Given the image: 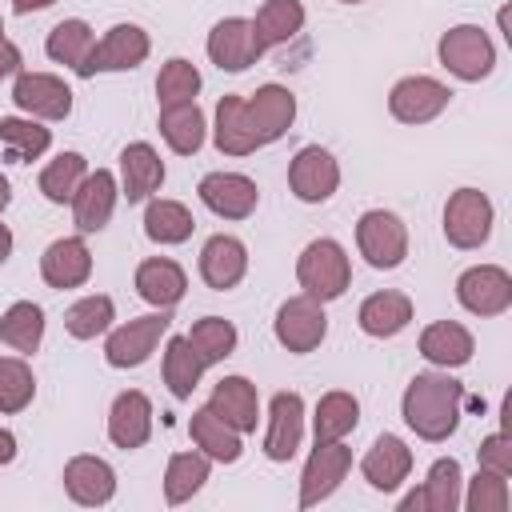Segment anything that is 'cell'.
<instances>
[{
    "label": "cell",
    "mask_w": 512,
    "mask_h": 512,
    "mask_svg": "<svg viewBox=\"0 0 512 512\" xmlns=\"http://www.w3.org/2000/svg\"><path fill=\"white\" fill-rule=\"evenodd\" d=\"M400 416L404 424L420 436V440H448L464 416V384L444 372H416L404 388V400H400Z\"/></svg>",
    "instance_id": "cell-1"
},
{
    "label": "cell",
    "mask_w": 512,
    "mask_h": 512,
    "mask_svg": "<svg viewBox=\"0 0 512 512\" xmlns=\"http://www.w3.org/2000/svg\"><path fill=\"white\" fill-rule=\"evenodd\" d=\"M296 280H300V288H304L312 300H320V304L344 296L348 284H352L348 252H344L336 240H328V236L312 240V244L300 252V260H296Z\"/></svg>",
    "instance_id": "cell-2"
},
{
    "label": "cell",
    "mask_w": 512,
    "mask_h": 512,
    "mask_svg": "<svg viewBox=\"0 0 512 512\" xmlns=\"http://www.w3.org/2000/svg\"><path fill=\"white\" fill-rule=\"evenodd\" d=\"M436 56H440V64H444L456 80H468V84L492 76V68H496V48H492L488 32L476 28V24H456V28H448V32L440 36V44H436Z\"/></svg>",
    "instance_id": "cell-3"
},
{
    "label": "cell",
    "mask_w": 512,
    "mask_h": 512,
    "mask_svg": "<svg viewBox=\"0 0 512 512\" xmlns=\"http://www.w3.org/2000/svg\"><path fill=\"white\" fill-rule=\"evenodd\" d=\"M492 200L480 188H456L444 204V240L460 252H472L480 244H488L492 236Z\"/></svg>",
    "instance_id": "cell-4"
},
{
    "label": "cell",
    "mask_w": 512,
    "mask_h": 512,
    "mask_svg": "<svg viewBox=\"0 0 512 512\" xmlns=\"http://www.w3.org/2000/svg\"><path fill=\"white\" fill-rule=\"evenodd\" d=\"M356 248L372 268H400L408 256V228L396 212L372 208L356 220Z\"/></svg>",
    "instance_id": "cell-5"
},
{
    "label": "cell",
    "mask_w": 512,
    "mask_h": 512,
    "mask_svg": "<svg viewBox=\"0 0 512 512\" xmlns=\"http://www.w3.org/2000/svg\"><path fill=\"white\" fill-rule=\"evenodd\" d=\"M272 332H276L280 348H288V352H296V356L316 352V348L324 344V336H328V316H324V304H320V300H312L308 292H300V296L284 300V304L276 308Z\"/></svg>",
    "instance_id": "cell-6"
},
{
    "label": "cell",
    "mask_w": 512,
    "mask_h": 512,
    "mask_svg": "<svg viewBox=\"0 0 512 512\" xmlns=\"http://www.w3.org/2000/svg\"><path fill=\"white\" fill-rule=\"evenodd\" d=\"M168 324H172L168 308H156L152 316H136V320L112 328L108 340H104V360L112 368H140L156 352V344L168 332Z\"/></svg>",
    "instance_id": "cell-7"
},
{
    "label": "cell",
    "mask_w": 512,
    "mask_h": 512,
    "mask_svg": "<svg viewBox=\"0 0 512 512\" xmlns=\"http://www.w3.org/2000/svg\"><path fill=\"white\" fill-rule=\"evenodd\" d=\"M288 188L304 204H324L340 188V164H336V156L328 148H320V144L300 148L292 156V164H288Z\"/></svg>",
    "instance_id": "cell-8"
},
{
    "label": "cell",
    "mask_w": 512,
    "mask_h": 512,
    "mask_svg": "<svg viewBox=\"0 0 512 512\" xmlns=\"http://www.w3.org/2000/svg\"><path fill=\"white\" fill-rule=\"evenodd\" d=\"M456 300L472 316H500L512 308V276L500 264H476V268L460 272Z\"/></svg>",
    "instance_id": "cell-9"
},
{
    "label": "cell",
    "mask_w": 512,
    "mask_h": 512,
    "mask_svg": "<svg viewBox=\"0 0 512 512\" xmlns=\"http://www.w3.org/2000/svg\"><path fill=\"white\" fill-rule=\"evenodd\" d=\"M348 468H352V448H344L340 440H328V444L316 440L300 476V508H316L320 500H328L348 476Z\"/></svg>",
    "instance_id": "cell-10"
},
{
    "label": "cell",
    "mask_w": 512,
    "mask_h": 512,
    "mask_svg": "<svg viewBox=\"0 0 512 512\" xmlns=\"http://www.w3.org/2000/svg\"><path fill=\"white\" fill-rule=\"evenodd\" d=\"M12 100L32 120H68L72 112V88L52 72H20L12 84Z\"/></svg>",
    "instance_id": "cell-11"
},
{
    "label": "cell",
    "mask_w": 512,
    "mask_h": 512,
    "mask_svg": "<svg viewBox=\"0 0 512 512\" xmlns=\"http://www.w3.org/2000/svg\"><path fill=\"white\" fill-rule=\"evenodd\" d=\"M448 100H452V92L440 80H432V76H404L388 92V112L400 124H428V120H436L448 108Z\"/></svg>",
    "instance_id": "cell-12"
},
{
    "label": "cell",
    "mask_w": 512,
    "mask_h": 512,
    "mask_svg": "<svg viewBox=\"0 0 512 512\" xmlns=\"http://www.w3.org/2000/svg\"><path fill=\"white\" fill-rule=\"evenodd\" d=\"M260 56H264V48H260V40H256L252 20H244V16H228V20H220V24L208 32V60H212L220 72H244V68H252Z\"/></svg>",
    "instance_id": "cell-13"
},
{
    "label": "cell",
    "mask_w": 512,
    "mask_h": 512,
    "mask_svg": "<svg viewBox=\"0 0 512 512\" xmlns=\"http://www.w3.org/2000/svg\"><path fill=\"white\" fill-rule=\"evenodd\" d=\"M196 192H200L204 208L216 212L220 220H248L260 204V188L244 172H208Z\"/></svg>",
    "instance_id": "cell-14"
},
{
    "label": "cell",
    "mask_w": 512,
    "mask_h": 512,
    "mask_svg": "<svg viewBox=\"0 0 512 512\" xmlns=\"http://www.w3.org/2000/svg\"><path fill=\"white\" fill-rule=\"evenodd\" d=\"M152 52V40L140 24H116L104 32V40L92 48L88 56V76L96 72H128L136 64H144Z\"/></svg>",
    "instance_id": "cell-15"
},
{
    "label": "cell",
    "mask_w": 512,
    "mask_h": 512,
    "mask_svg": "<svg viewBox=\"0 0 512 512\" xmlns=\"http://www.w3.org/2000/svg\"><path fill=\"white\" fill-rule=\"evenodd\" d=\"M304 440V400L300 392H276L268 404V432H264V456L284 464L296 456Z\"/></svg>",
    "instance_id": "cell-16"
},
{
    "label": "cell",
    "mask_w": 512,
    "mask_h": 512,
    "mask_svg": "<svg viewBox=\"0 0 512 512\" xmlns=\"http://www.w3.org/2000/svg\"><path fill=\"white\" fill-rule=\"evenodd\" d=\"M244 112H248V124H252L260 148H264V144L280 140L292 128V120H296V96L284 84H264V88H256L244 100Z\"/></svg>",
    "instance_id": "cell-17"
},
{
    "label": "cell",
    "mask_w": 512,
    "mask_h": 512,
    "mask_svg": "<svg viewBox=\"0 0 512 512\" xmlns=\"http://www.w3.org/2000/svg\"><path fill=\"white\" fill-rule=\"evenodd\" d=\"M248 272V248L244 240L228 236V232H216L204 240L200 248V280L212 288V292H228L244 280Z\"/></svg>",
    "instance_id": "cell-18"
},
{
    "label": "cell",
    "mask_w": 512,
    "mask_h": 512,
    "mask_svg": "<svg viewBox=\"0 0 512 512\" xmlns=\"http://www.w3.org/2000/svg\"><path fill=\"white\" fill-rule=\"evenodd\" d=\"M116 196H120V184L108 168H96L80 180L76 196H72V224L80 232H100L108 220H112V208H116Z\"/></svg>",
    "instance_id": "cell-19"
},
{
    "label": "cell",
    "mask_w": 512,
    "mask_h": 512,
    "mask_svg": "<svg viewBox=\"0 0 512 512\" xmlns=\"http://www.w3.org/2000/svg\"><path fill=\"white\" fill-rule=\"evenodd\" d=\"M40 276L48 288H80L92 276V252L84 244V236H60L44 248L40 256Z\"/></svg>",
    "instance_id": "cell-20"
},
{
    "label": "cell",
    "mask_w": 512,
    "mask_h": 512,
    "mask_svg": "<svg viewBox=\"0 0 512 512\" xmlns=\"http://www.w3.org/2000/svg\"><path fill=\"white\" fill-rule=\"evenodd\" d=\"M152 436V400L140 388H128L108 408V440L124 452L144 448Z\"/></svg>",
    "instance_id": "cell-21"
},
{
    "label": "cell",
    "mask_w": 512,
    "mask_h": 512,
    "mask_svg": "<svg viewBox=\"0 0 512 512\" xmlns=\"http://www.w3.org/2000/svg\"><path fill=\"white\" fill-rule=\"evenodd\" d=\"M360 472H364V480H368L376 492H396V488L408 480V472H412V448H408L400 436L384 432V436H376L372 448L364 452Z\"/></svg>",
    "instance_id": "cell-22"
},
{
    "label": "cell",
    "mask_w": 512,
    "mask_h": 512,
    "mask_svg": "<svg viewBox=\"0 0 512 512\" xmlns=\"http://www.w3.org/2000/svg\"><path fill=\"white\" fill-rule=\"evenodd\" d=\"M64 492L84 508H100L116 496V472L100 456H72L64 464Z\"/></svg>",
    "instance_id": "cell-23"
},
{
    "label": "cell",
    "mask_w": 512,
    "mask_h": 512,
    "mask_svg": "<svg viewBox=\"0 0 512 512\" xmlns=\"http://www.w3.org/2000/svg\"><path fill=\"white\" fill-rule=\"evenodd\" d=\"M164 184V160L152 144L136 140L120 152V196L128 204H140V200H152V192Z\"/></svg>",
    "instance_id": "cell-24"
},
{
    "label": "cell",
    "mask_w": 512,
    "mask_h": 512,
    "mask_svg": "<svg viewBox=\"0 0 512 512\" xmlns=\"http://www.w3.org/2000/svg\"><path fill=\"white\" fill-rule=\"evenodd\" d=\"M208 408L228 420L240 436L244 432H256V420H260V396H256V384L248 376H224L216 380L212 396H208Z\"/></svg>",
    "instance_id": "cell-25"
},
{
    "label": "cell",
    "mask_w": 512,
    "mask_h": 512,
    "mask_svg": "<svg viewBox=\"0 0 512 512\" xmlns=\"http://www.w3.org/2000/svg\"><path fill=\"white\" fill-rule=\"evenodd\" d=\"M136 292H140V300H148L152 308H176V304L184 300V292H188V276H184V268H180L176 260H168V256H148V260H140V268H136Z\"/></svg>",
    "instance_id": "cell-26"
},
{
    "label": "cell",
    "mask_w": 512,
    "mask_h": 512,
    "mask_svg": "<svg viewBox=\"0 0 512 512\" xmlns=\"http://www.w3.org/2000/svg\"><path fill=\"white\" fill-rule=\"evenodd\" d=\"M476 352V340L464 324L456 320H436L420 332V356L436 368H464Z\"/></svg>",
    "instance_id": "cell-27"
},
{
    "label": "cell",
    "mask_w": 512,
    "mask_h": 512,
    "mask_svg": "<svg viewBox=\"0 0 512 512\" xmlns=\"http://www.w3.org/2000/svg\"><path fill=\"white\" fill-rule=\"evenodd\" d=\"M188 432H192V444L208 456V460H220V464H236L240 460V452H244V444H240V432L228 424V420H220L208 404L204 408H196L192 412V420H188Z\"/></svg>",
    "instance_id": "cell-28"
},
{
    "label": "cell",
    "mask_w": 512,
    "mask_h": 512,
    "mask_svg": "<svg viewBox=\"0 0 512 512\" xmlns=\"http://www.w3.org/2000/svg\"><path fill=\"white\" fill-rule=\"evenodd\" d=\"M204 132H208V124H204V112H200L196 100L160 104V136L168 140V148H172L176 156H192V152H200Z\"/></svg>",
    "instance_id": "cell-29"
},
{
    "label": "cell",
    "mask_w": 512,
    "mask_h": 512,
    "mask_svg": "<svg viewBox=\"0 0 512 512\" xmlns=\"http://www.w3.org/2000/svg\"><path fill=\"white\" fill-rule=\"evenodd\" d=\"M408 320H412V300L404 292H372L356 312V324L376 340L400 336L408 328Z\"/></svg>",
    "instance_id": "cell-30"
},
{
    "label": "cell",
    "mask_w": 512,
    "mask_h": 512,
    "mask_svg": "<svg viewBox=\"0 0 512 512\" xmlns=\"http://www.w3.org/2000/svg\"><path fill=\"white\" fill-rule=\"evenodd\" d=\"M212 140L224 156H248L260 148L252 124H248V112H244V96H220L216 104V128H212Z\"/></svg>",
    "instance_id": "cell-31"
},
{
    "label": "cell",
    "mask_w": 512,
    "mask_h": 512,
    "mask_svg": "<svg viewBox=\"0 0 512 512\" xmlns=\"http://www.w3.org/2000/svg\"><path fill=\"white\" fill-rule=\"evenodd\" d=\"M92 48H96V36H92L88 20H60V24L48 32V40H44V52H48L56 64L72 68L76 76H88V56H92Z\"/></svg>",
    "instance_id": "cell-32"
},
{
    "label": "cell",
    "mask_w": 512,
    "mask_h": 512,
    "mask_svg": "<svg viewBox=\"0 0 512 512\" xmlns=\"http://www.w3.org/2000/svg\"><path fill=\"white\" fill-rule=\"evenodd\" d=\"M360 424V400L352 392H324L316 400V412H312V432L320 444L328 440H344L352 428Z\"/></svg>",
    "instance_id": "cell-33"
},
{
    "label": "cell",
    "mask_w": 512,
    "mask_h": 512,
    "mask_svg": "<svg viewBox=\"0 0 512 512\" xmlns=\"http://www.w3.org/2000/svg\"><path fill=\"white\" fill-rule=\"evenodd\" d=\"M204 368H208V364L196 356V348L188 344V336H172V340L164 344V384H168V392H172L176 400H188V396L196 392Z\"/></svg>",
    "instance_id": "cell-34"
},
{
    "label": "cell",
    "mask_w": 512,
    "mask_h": 512,
    "mask_svg": "<svg viewBox=\"0 0 512 512\" xmlns=\"http://www.w3.org/2000/svg\"><path fill=\"white\" fill-rule=\"evenodd\" d=\"M0 144L8 148V160L28 164V160H40L52 148V128H44L32 116H4L0 120Z\"/></svg>",
    "instance_id": "cell-35"
},
{
    "label": "cell",
    "mask_w": 512,
    "mask_h": 512,
    "mask_svg": "<svg viewBox=\"0 0 512 512\" xmlns=\"http://www.w3.org/2000/svg\"><path fill=\"white\" fill-rule=\"evenodd\" d=\"M460 484H464V476H460V460L456 456L432 460V468H428V476L420 484V508L424 512H456Z\"/></svg>",
    "instance_id": "cell-36"
},
{
    "label": "cell",
    "mask_w": 512,
    "mask_h": 512,
    "mask_svg": "<svg viewBox=\"0 0 512 512\" xmlns=\"http://www.w3.org/2000/svg\"><path fill=\"white\" fill-rule=\"evenodd\" d=\"M260 48H276L288 44L300 28H304V4L300 0H264V8L252 20Z\"/></svg>",
    "instance_id": "cell-37"
},
{
    "label": "cell",
    "mask_w": 512,
    "mask_h": 512,
    "mask_svg": "<svg viewBox=\"0 0 512 512\" xmlns=\"http://www.w3.org/2000/svg\"><path fill=\"white\" fill-rule=\"evenodd\" d=\"M196 220L180 200H148L144 208V232L152 244H184L192 236Z\"/></svg>",
    "instance_id": "cell-38"
},
{
    "label": "cell",
    "mask_w": 512,
    "mask_h": 512,
    "mask_svg": "<svg viewBox=\"0 0 512 512\" xmlns=\"http://www.w3.org/2000/svg\"><path fill=\"white\" fill-rule=\"evenodd\" d=\"M208 472H212V464H208L204 452H176V456L168 460V468H164V500H168V504L192 500V496L204 488Z\"/></svg>",
    "instance_id": "cell-39"
},
{
    "label": "cell",
    "mask_w": 512,
    "mask_h": 512,
    "mask_svg": "<svg viewBox=\"0 0 512 512\" xmlns=\"http://www.w3.org/2000/svg\"><path fill=\"white\" fill-rule=\"evenodd\" d=\"M0 340L16 352H36L44 340V308L32 300L8 304V312L0 316Z\"/></svg>",
    "instance_id": "cell-40"
},
{
    "label": "cell",
    "mask_w": 512,
    "mask_h": 512,
    "mask_svg": "<svg viewBox=\"0 0 512 512\" xmlns=\"http://www.w3.org/2000/svg\"><path fill=\"white\" fill-rule=\"evenodd\" d=\"M84 176H88V160H84L80 152H60L56 160L44 164V172H40V192H44V200L64 204V200L76 196V188H80Z\"/></svg>",
    "instance_id": "cell-41"
},
{
    "label": "cell",
    "mask_w": 512,
    "mask_h": 512,
    "mask_svg": "<svg viewBox=\"0 0 512 512\" xmlns=\"http://www.w3.org/2000/svg\"><path fill=\"white\" fill-rule=\"evenodd\" d=\"M236 324L232 320H224V316H204V320H196L192 324V332H188V344L196 348V356L204 360V364H220V360H228L232 352H236Z\"/></svg>",
    "instance_id": "cell-42"
},
{
    "label": "cell",
    "mask_w": 512,
    "mask_h": 512,
    "mask_svg": "<svg viewBox=\"0 0 512 512\" xmlns=\"http://www.w3.org/2000/svg\"><path fill=\"white\" fill-rule=\"evenodd\" d=\"M112 320H116V304H112V296H84V300H76L68 312H64V328H68V336H76V340H96L100 332H108L112 328Z\"/></svg>",
    "instance_id": "cell-43"
},
{
    "label": "cell",
    "mask_w": 512,
    "mask_h": 512,
    "mask_svg": "<svg viewBox=\"0 0 512 512\" xmlns=\"http://www.w3.org/2000/svg\"><path fill=\"white\" fill-rule=\"evenodd\" d=\"M36 376L20 356H0V416H16L32 404Z\"/></svg>",
    "instance_id": "cell-44"
},
{
    "label": "cell",
    "mask_w": 512,
    "mask_h": 512,
    "mask_svg": "<svg viewBox=\"0 0 512 512\" xmlns=\"http://www.w3.org/2000/svg\"><path fill=\"white\" fill-rule=\"evenodd\" d=\"M196 92H200V72H196V64L184 60V56H172V60L160 68V76H156V96H160V104L196 100Z\"/></svg>",
    "instance_id": "cell-45"
},
{
    "label": "cell",
    "mask_w": 512,
    "mask_h": 512,
    "mask_svg": "<svg viewBox=\"0 0 512 512\" xmlns=\"http://www.w3.org/2000/svg\"><path fill=\"white\" fill-rule=\"evenodd\" d=\"M508 500H512V492H508V476H500V472H492V468H480V472L468 480V496H464V504H468L472 512H504Z\"/></svg>",
    "instance_id": "cell-46"
},
{
    "label": "cell",
    "mask_w": 512,
    "mask_h": 512,
    "mask_svg": "<svg viewBox=\"0 0 512 512\" xmlns=\"http://www.w3.org/2000/svg\"><path fill=\"white\" fill-rule=\"evenodd\" d=\"M480 468H492L500 476H512V440L504 432H492L480 440Z\"/></svg>",
    "instance_id": "cell-47"
},
{
    "label": "cell",
    "mask_w": 512,
    "mask_h": 512,
    "mask_svg": "<svg viewBox=\"0 0 512 512\" xmlns=\"http://www.w3.org/2000/svg\"><path fill=\"white\" fill-rule=\"evenodd\" d=\"M20 64H24V56H20V48H16L12 40H0V80H8V76H16V72H20Z\"/></svg>",
    "instance_id": "cell-48"
},
{
    "label": "cell",
    "mask_w": 512,
    "mask_h": 512,
    "mask_svg": "<svg viewBox=\"0 0 512 512\" xmlns=\"http://www.w3.org/2000/svg\"><path fill=\"white\" fill-rule=\"evenodd\" d=\"M12 460H16V436L0 428V464H12Z\"/></svg>",
    "instance_id": "cell-49"
},
{
    "label": "cell",
    "mask_w": 512,
    "mask_h": 512,
    "mask_svg": "<svg viewBox=\"0 0 512 512\" xmlns=\"http://www.w3.org/2000/svg\"><path fill=\"white\" fill-rule=\"evenodd\" d=\"M56 0H12V8L20 12V16H28V12H40V8H52Z\"/></svg>",
    "instance_id": "cell-50"
},
{
    "label": "cell",
    "mask_w": 512,
    "mask_h": 512,
    "mask_svg": "<svg viewBox=\"0 0 512 512\" xmlns=\"http://www.w3.org/2000/svg\"><path fill=\"white\" fill-rule=\"evenodd\" d=\"M12 256V228L8 224H0V264Z\"/></svg>",
    "instance_id": "cell-51"
},
{
    "label": "cell",
    "mask_w": 512,
    "mask_h": 512,
    "mask_svg": "<svg viewBox=\"0 0 512 512\" xmlns=\"http://www.w3.org/2000/svg\"><path fill=\"white\" fill-rule=\"evenodd\" d=\"M8 200H12V184H8V176H0V212L8 208Z\"/></svg>",
    "instance_id": "cell-52"
},
{
    "label": "cell",
    "mask_w": 512,
    "mask_h": 512,
    "mask_svg": "<svg viewBox=\"0 0 512 512\" xmlns=\"http://www.w3.org/2000/svg\"><path fill=\"white\" fill-rule=\"evenodd\" d=\"M0 40H4V16H0Z\"/></svg>",
    "instance_id": "cell-53"
},
{
    "label": "cell",
    "mask_w": 512,
    "mask_h": 512,
    "mask_svg": "<svg viewBox=\"0 0 512 512\" xmlns=\"http://www.w3.org/2000/svg\"><path fill=\"white\" fill-rule=\"evenodd\" d=\"M340 4H364V0H340Z\"/></svg>",
    "instance_id": "cell-54"
}]
</instances>
